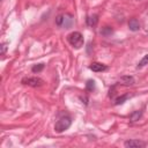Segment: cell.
Returning a JSON list of instances; mask_svg holds the SVG:
<instances>
[{"mask_svg":"<svg viewBox=\"0 0 148 148\" xmlns=\"http://www.w3.org/2000/svg\"><path fill=\"white\" fill-rule=\"evenodd\" d=\"M67 40H68V43H69L73 47H75V49L82 47V46H83V43H84L83 36H82V34L79 32V31H73V32H71V34L67 36Z\"/></svg>","mask_w":148,"mask_h":148,"instance_id":"1","label":"cell"},{"mask_svg":"<svg viewBox=\"0 0 148 148\" xmlns=\"http://www.w3.org/2000/svg\"><path fill=\"white\" fill-rule=\"evenodd\" d=\"M71 124H72V119H71V117H68V116H64V117L59 118V119L56 121L54 131H56L57 133H61V132L68 130L69 126H71Z\"/></svg>","mask_w":148,"mask_h":148,"instance_id":"2","label":"cell"},{"mask_svg":"<svg viewBox=\"0 0 148 148\" xmlns=\"http://www.w3.org/2000/svg\"><path fill=\"white\" fill-rule=\"evenodd\" d=\"M21 83L24 84V86H29V87H34V88H37V87H40L44 84V81L40 79V77H37V76H29V77H23L21 80Z\"/></svg>","mask_w":148,"mask_h":148,"instance_id":"3","label":"cell"},{"mask_svg":"<svg viewBox=\"0 0 148 148\" xmlns=\"http://www.w3.org/2000/svg\"><path fill=\"white\" fill-rule=\"evenodd\" d=\"M74 24V17L72 14H62V23H61V28L68 29Z\"/></svg>","mask_w":148,"mask_h":148,"instance_id":"4","label":"cell"},{"mask_svg":"<svg viewBox=\"0 0 148 148\" xmlns=\"http://www.w3.org/2000/svg\"><path fill=\"white\" fill-rule=\"evenodd\" d=\"M89 69H91L92 72H104L108 69V66L102 62H92L89 66Z\"/></svg>","mask_w":148,"mask_h":148,"instance_id":"5","label":"cell"},{"mask_svg":"<svg viewBox=\"0 0 148 148\" xmlns=\"http://www.w3.org/2000/svg\"><path fill=\"white\" fill-rule=\"evenodd\" d=\"M124 146L125 147H130V148H133V147H145L146 143L143 141H140V140H127L124 142Z\"/></svg>","mask_w":148,"mask_h":148,"instance_id":"6","label":"cell"},{"mask_svg":"<svg viewBox=\"0 0 148 148\" xmlns=\"http://www.w3.org/2000/svg\"><path fill=\"white\" fill-rule=\"evenodd\" d=\"M119 83H121L124 86H132L134 83V77L130 76V75H124L119 79Z\"/></svg>","mask_w":148,"mask_h":148,"instance_id":"7","label":"cell"},{"mask_svg":"<svg viewBox=\"0 0 148 148\" xmlns=\"http://www.w3.org/2000/svg\"><path fill=\"white\" fill-rule=\"evenodd\" d=\"M128 28H130V30H132V31H138V30L140 29V23H139V21H138L136 18H131V20L128 21Z\"/></svg>","mask_w":148,"mask_h":148,"instance_id":"8","label":"cell"},{"mask_svg":"<svg viewBox=\"0 0 148 148\" xmlns=\"http://www.w3.org/2000/svg\"><path fill=\"white\" fill-rule=\"evenodd\" d=\"M86 21H87V24H88V25L92 27V25H96L98 18H97V15H92V16H88V17L86 18Z\"/></svg>","mask_w":148,"mask_h":148,"instance_id":"9","label":"cell"},{"mask_svg":"<svg viewBox=\"0 0 148 148\" xmlns=\"http://www.w3.org/2000/svg\"><path fill=\"white\" fill-rule=\"evenodd\" d=\"M112 32H113V30L111 27H104L101 30V35H103V36H110Z\"/></svg>","mask_w":148,"mask_h":148,"instance_id":"10","label":"cell"},{"mask_svg":"<svg viewBox=\"0 0 148 148\" xmlns=\"http://www.w3.org/2000/svg\"><path fill=\"white\" fill-rule=\"evenodd\" d=\"M44 67H45L44 64H37V65H34V66H32L31 71H32L34 73H39V72H42V71L44 69Z\"/></svg>","mask_w":148,"mask_h":148,"instance_id":"11","label":"cell"},{"mask_svg":"<svg viewBox=\"0 0 148 148\" xmlns=\"http://www.w3.org/2000/svg\"><path fill=\"white\" fill-rule=\"evenodd\" d=\"M95 89V81L94 80H88L86 83V90L87 91H92Z\"/></svg>","mask_w":148,"mask_h":148,"instance_id":"12","label":"cell"},{"mask_svg":"<svg viewBox=\"0 0 148 148\" xmlns=\"http://www.w3.org/2000/svg\"><path fill=\"white\" fill-rule=\"evenodd\" d=\"M130 97V95H123V96H120V97H118V98H116V101H114V104L116 105H119V104H123L127 98Z\"/></svg>","mask_w":148,"mask_h":148,"instance_id":"13","label":"cell"},{"mask_svg":"<svg viewBox=\"0 0 148 148\" xmlns=\"http://www.w3.org/2000/svg\"><path fill=\"white\" fill-rule=\"evenodd\" d=\"M146 65H148V54H146L140 61H139V64H138V66H136V68H142L143 66H146Z\"/></svg>","mask_w":148,"mask_h":148,"instance_id":"14","label":"cell"},{"mask_svg":"<svg viewBox=\"0 0 148 148\" xmlns=\"http://www.w3.org/2000/svg\"><path fill=\"white\" fill-rule=\"evenodd\" d=\"M140 117H141V111H134L130 116V119H131V121H136V120H139Z\"/></svg>","mask_w":148,"mask_h":148,"instance_id":"15","label":"cell"},{"mask_svg":"<svg viewBox=\"0 0 148 148\" xmlns=\"http://www.w3.org/2000/svg\"><path fill=\"white\" fill-rule=\"evenodd\" d=\"M61 23H62V14L58 15V16H57V18H56V24H57V25L61 27Z\"/></svg>","mask_w":148,"mask_h":148,"instance_id":"16","label":"cell"},{"mask_svg":"<svg viewBox=\"0 0 148 148\" xmlns=\"http://www.w3.org/2000/svg\"><path fill=\"white\" fill-rule=\"evenodd\" d=\"M6 50H7V43H2L1 44V54H5Z\"/></svg>","mask_w":148,"mask_h":148,"instance_id":"17","label":"cell"}]
</instances>
